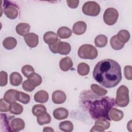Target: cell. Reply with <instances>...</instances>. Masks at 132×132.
Returning a JSON list of instances; mask_svg holds the SVG:
<instances>
[{
    "label": "cell",
    "instance_id": "14",
    "mask_svg": "<svg viewBox=\"0 0 132 132\" xmlns=\"http://www.w3.org/2000/svg\"><path fill=\"white\" fill-rule=\"evenodd\" d=\"M87 29V25L83 21H78L75 23L73 26L72 31L77 35H81L84 34Z\"/></svg>",
    "mask_w": 132,
    "mask_h": 132
},
{
    "label": "cell",
    "instance_id": "6",
    "mask_svg": "<svg viewBox=\"0 0 132 132\" xmlns=\"http://www.w3.org/2000/svg\"><path fill=\"white\" fill-rule=\"evenodd\" d=\"M82 12L91 16H96L100 12L101 8L99 4L94 1H88L84 4L82 7Z\"/></svg>",
    "mask_w": 132,
    "mask_h": 132
},
{
    "label": "cell",
    "instance_id": "35",
    "mask_svg": "<svg viewBox=\"0 0 132 132\" xmlns=\"http://www.w3.org/2000/svg\"><path fill=\"white\" fill-rule=\"evenodd\" d=\"M94 124H98L102 126L105 130L108 129L110 126V122L108 120L104 118H99L96 119Z\"/></svg>",
    "mask_w": 132,
    "mask_h": 132
},
{
    "label": "cell",
    "instance_id": "18",
    "mask_svg": "<svg viewBox=\"0 0 132 132\" xmlns=\"http://www.w3.org/2000/svg\"><path fill=\"white\" fill-rule=\"evenodd\" d=\"M30 26L26 23H20L17 25L15 28L16 32L20 36H25L29 32Z\"/></svg>",
    "mask_w": 132,
    "mask_h": 132
},
{
    "label": "cell",
    "instance_id": "2",
    "mask_svg": "<svg viewBox=\"0 0 132 132\" xmlns=\"http://www.w3.org/2000/svg\"><path fill=\"white\" fill-rule=\"evenodd\" d=\"M100 96L90 91H85L80 95V100L93 119L104 118L111 120L109 112L115 105L114 100L108 96Z\"/></svg>",
    "mask_w": 132,
    "mask_h": 132
},
{
    "label": "cell",
    "instance_id": "7",
    "mask_svg": "<svg viewBox=\"0 0 132 132\" xmlns=\"http://www.w3.org/2000/svg\"><path fill=\"white\" fill-rule=\"evenodd\" d=\"M119 13L117 9L113 8H108L104 12L103 19L104 22L108 25H113L117 21Z\"/></svg>",
    "mask_w": 132,
    "mask_h": 132
},
{
    "label": "cell",
    "instance_id": "23",
    "mask_svg": "<svg viewBox=\"0 0 132 132\" xmlns=\"http://www.w3.org/2000/svg\"><path fill=\"white\" fill-rule=\"evenodd\" d=\"M57 35L60 39H68L72 35L71 30L68 27L62 26L57 30Z\"/></svg>",
    "mask_w": 132,
    "mask_h": 132
},
{
    "label": "cell",
    "instance_id": "22",
    "mask_svg": "<svg viewBox=\"0 0 132 132\" xmlns=\"http://www.w3.org/2000/svg\"><path fill=\"white\" fill-rule=\"evenodd\" d=\"M18 90L15 89H9L7 90L4 95V100L8 103H12L15 102L16 100L15 98V94Z\"/></svg>",
    "mask_w": 132,
    "mask_h": 132
},
{
    "label": "cell",
    "instance_id": "11",
    "mask_svg": "<svg viewBox=\"0 0 132 132\" xmlns=\"http://www.w3.org/2000/svg\"><path fill=\"white\" fill-rule=\"evenodd\" d=\"M52 99L54 103L56 104H61L65 101L67 96L65 93L62 91L56 90L52 94Z\"/></svg>",
    "mask_w": 132,
    "mask_h": 132
},
{
    "label": "cell",
    "instance_id": "27",
    "mask_svg": "<svg viewBox=\"0 0 132 132\" xmlns=\"http://www.w3.org/2000/svg\"><path fill=\"white\" fill-rule=\"evenodd\" d=\"M15 98L17 101L24 104H27L30 100V97L29 95L24 92L18 91H17L16 93Z\"/></svg>",
    "mask_w": 132,
    "mask_h": 132
},
{
    "label": "cell",
    "instance_id": "37",
    "mask_svg": "<svg viewBox=\"0 0 132 132\" xmlns=\"http://www.w3.org/2000/svg\"><path fill=\"white\" fill-rule=\"evenodd\" d=\"M8 82V75L7 73L3 71L0 73V86L4 87L7 84Z\"/></svg>",
    "mask_w": 132,
    "mask_h": 132
},
{
    "label": "cell",
    "instance_id": "40",
    "mask_svg": "<svg viewBox=\"0 0 132 132\" xmlns=\"http://www.w3.org/2000/svg\"><path fill=\"white\" fill-rule=\"evenodd\" d=\"M9 106L8 103L6 102L4 98L0 100V110L1 112H7L9 111Z\"/></svg>",
    "mask_w": 132,
    "mask_h": 132
},
{
    "label": "cell",
    "instance_id": "43",
    "mask_svg": "<svg viewBox=\"0 0 132 132\" xmlns=\"http://www.w3.org/2000/svg\"><path fill=\"white\" fill-rule=\"evenodd\" d=\"M43 131H54V129H52V127H45L43 130Z\"/></svg>",
    "mask_w": 132,
    "mask_h": 132
},
{
    "label": "cell",
    "instance_id": "3",
    "mask_svg": "<svg viewBox=\"0 0 132 132\" xmlns=\"http://www.w3.org/2000/svg\"><path fill=\"white\" fill-rule=\"evenodd\" d=\"M114 102L115 104L120 107H125L128 105L129 102V90L126 86L121 85L118 88Z\"/></svg>",
    "mask_w": 132,
    "mask_h": 132
},
{
    "label": "cell",
    "instance_id": "34",
    "mask_svg": "<svg viewBox=\"0 0 132 132\" xmlns=\"http://www.w3.org/2000/svg\"><path fill=\"white\" fill-rule=\"evenodd\" d=\"M37 121L40 125L47 124L51 121V117L48 113L46 112L45 114L38 117L37 118Z\"/></svg>",
    "mask_w": 132,
    "mask_h": 132
},
{
    "label": "cell",
    "instance_id": "1",
    "mask_svg": "<svg viewBox=\"0 0 132 132\" xmlns=\"http://www.w3.org/2000/svg\"><path fill=\"white\" fill-rule=\"evenodd\" d=\"M93 76L94 79L103 87L113 88L122 79L121 68L116 61L105 59L99 61L95 66Z\"/></svg>",
    "mask_w": 132,
    "mask_h": 132
},
{
    "label": "cell",
    "instance_id": "31",
    "mask_svg": "<svg viewBox=\"0 0 132 132\" xmlns=\"http://www.w3.org/2000/svg\"><path fill=\"white\" fill-rule=\"evenodd\" d=\"M90 71L89 65L86 63L81 62L77 66V72L81 76H86L88 74Z\"/></svg>",
    "mask_w": 132,
    "mask_h": 132
},
{
    "label": "cell",
    "instance_id": "28",
    "mask_svg": "<svg viewBox=\"0 0 132 132\" xmlns=\"http://www.w3.org/2000/svg\"><path fill=\"white\" fill-rule=\"evenodd\" d=\"M116 36L118 39L124 44L127 42L130 38V34L129 31L125 29L120 30Z\"/></svg>",
    "mask_w": 132,
    "mask_h": 132
},
{
    "label": "cell",
    "instance_id": "33",
    "mask_svg": "<svg viewBox=\"0 0 132 132\" xmlns=\"http://www.w3.org/2000/svg\"><path fill=\"white\" fill-rule=\"evenodd\" d=\"M90 87L92 92L97 95L104 96L107 93V91L106 89L97 84H92Z\"/></svg>",
    "mask_w": 132,
    "mask_h": 132
},
{
    "label": "cell",
    "instance_id": "20",
    "mask_svg": "<svg viewBox=\"0 0 132 132\" xmlns=\"http://www.w3.org/2000/svg\"><path fill=\"white\" fill-rule=\"evenodd\" d=\"M10 84L13 86H18L20 85L23 81V78L21 75L18 72H14L11 73L9 77Z\"/></svg>",
    "mask_w": 132,
    "mask_h": 132
},
{
    "label": "cell",
    "instance_id": "19",
    "mask_svg": "<svg viewBox=\"0 0 132 132\" xmlns=\"http://www.w3.org/2000/svg\"><path fill=\"white\" fill-rule=\"evenodd\" d=\"M48 94L44 90H40L34 95V100L36 102L44 103L48 100Z\"/></svg>",
    "mask_w": 132,
    "mask_h": 132
},
{
    "label": "cell",
    "instance_id": "32",
    "mask_svg": "<svg viewBox=\"0 0 132 132\" xmlns=\"http://www.w3.org/2000/svg\"><path fill=\"white\" fill-rule=\"evenodd\" d=\"M59 128L63 131L71 132L73 130V125L70 121H64L60 123Z\"/></svg>",
    "mask_w": 132,
    "mask_h": 132
},
{
    "label": "cell",
    "instance_id": "8",
    "mask_svg": "<svg viewBox=\"0 0 132 132\" xmlns=\"http://www.w3.org/2000/svg\"><path fill=\"white\" fill-rule=\"evenodd\" d=\"M4 12L8 18L14 19L19 14L18 7L9 1H4Z\"/></svg>",
    "mask_w": 132,
    "mask_h": 132
},
{
    "label": "cell",
    "instance_id": "17",
    "mask_svg": "<svg viewBox=\"0 0 132 132\" xmlns=\"http://www.w3.org/2000/svg\"><path fill=\"white\" fill-rule=\"evenodd\" d=\"M124 116L123 111L116 108H112L109 112V117L111 120L119 121L121 120Z\"/></svg>",
    "mask_w": 132,
    "mask_h": 132
},
{
    "label": "cell",
    "instance_id": "21",
    "mask_svg": "<svg viewBox=\"0 0 132 132\" xmlns=\"http://www.w3.org/2000/svg\"><path fill=\"white\" fill-rule=\"evenodd\" d=\"M27 80L30 84L35 87L39 86L42 81L41 76L36 73H32L27 77Z\"/></svg>",
    "mask_w": 132,
    "mask_h": 132
},
{
    "label": "cell",
    "instance_id": "41",
    "mask_svg": "<svg viewBox=\"0 0 132 132\" xmlns=\"http://www.w3.org/2000/svg\"><path fill=\"white\" fill-rule=\"evenodd\" d=\"M78 0H68L67 1V4L69 7L72 9H75L77 7L79 4Z\"/></svg>",
    "mask_w": 132,
    "mask_h": 132
},
{
    "label": "cell",
    "instance_id": "29",
    "mask_svg": "<svg viewBox=\"0 0 132 132\" xmlns=\"http://www.w3.org/2000/svg\"><path fill=\"white\" fill-rule=\"evenodd\" d=\"M107 37L104 35H99L97 36L94 39L95 45L98 47H105L107 45Z\"/></svg>",
    "mask_w": 132,
    "mask_h": 132
},
{
    "label": "cell",
    "instance_id": "4",
    "mask_svg": "<svg viewBox=\"0 0 132 132\" xmlns=\"http://www.w3.org/2000/svg\"><path fill=\"white\" fill-rule=\"evenodd\" d=\"M98 55L97 49L92 45L89 44H83L80 46L78 50V55L84 59H94Z\"/></svg>",
    "mask_w": 132,
    "mask_h": 132
},
{
    "label": "cell",
    "instance_id": "5",
    "mask_svg": "<svg viewBox=\"0 0 132 132\" xmlns=\"http://www.w3.org/2000/svg\"><path fill=\"white\" fill-rule=\"evenodd\" d=\"M48 47L52 53L63 55H68L71 50L70 44L66 42H62L60 39H58L54 44L48 45Z\"/></svg>",
    "mask_w": 132,
    "mask_h": 132
},
{
    "label": "cell",
    "instance_id": "38",
    "mask_svg": "<svg viewBox=\"0 0 132 132\" xmlns=\"http://www.w3.org/2000/svg\"><path fill=\"white\" fill-rule=\"evenodd\" d=\"M22 87H23V89L25 91H26L27 92H31L35 89L36 87H35V86H32L31 84H30L29 83V82L27 79L23 82Z\"/></svg>",
    "mask_w": 132,
    "mask_h": 132
},
{
    "label": "cell",
    "instance_id": "13",
    "mask_svg": "<svg viewBox=\"0 0 132 132\" xmlns=\"http://www.w3.org/2000/svg\"><path fill=\"white\" fill-rule=\"evenodd\" d=\"M43 38L44 42L48 44V45L54 44L59 39L57 35L52 31L46 32L44 34Z\"/></svg>",
    "mask_w": 132,
    "mask_h": 132
},
{
    "label": "cell",
    "instance_id": "30",
    "mask_svg": "<svg viewBox=\"0 0 132 132\" xmlns=\"http://www.w3.org/2000/svg\"><path fill=\"white\" fill-rule=\"evenodd\" d=\"M110 43L111 47L114 50H120L124 46V44L121 42L118 39L116 35L111 37L110 40Z\"/></svg>",
    "mask_w": 132,
    "mask_h": 132
},
{
    "label": "cell",
    "instance_id": "16",
    "mask_svg": "<svg viewBox=\"0 0 132 132\" xmlns=\"http://www.w3.org/2000/svg\"><path fill=\"white\" fill-rule=\"evenodd\" d=\"M73 61L70 57H66L61 59L59 62L60 69L64 72L68 71L73 67Z\"/></svg>",
    "mask_w": 132,
    "mask_h": 132
},
{
    "label": "cell",
    "instance_id": "9",
    "mask_svg": "<svg viewBox=\"0 0 132 132\" xmlns=\"http://www.w3.org/2000/svg\"><path fill=\"white\" fill-rule=\"evenodd\" d=\"M24 40L27 45L31 48L36 47L39 43L38 36L33 32L28 33L24 36Z\"/></svg>",
    "mask_w": 132,
    "mask_h": 132
},
{
    "label": "cell",
    "instance_id": "26",
    "mask_svg": "<svg viewBox=\"0 0 132 132\" xmlns=\"http://www.w3.org/2000/svg\"><path fill=\"white\" fill-rule=\"evenodd\" d=\"M46 112V109L45 107L42 104H37L34 105L32 108V114L38 117L41 116Z\"/></svg>",
    "mask_w": 132,
    "mask_h": 132
},
{
    "label": "cell",
    "instance_id": "25",
    "mask_svg": "<svg viewBox=\"0 0 132 132\" xmlns=\"http://www.w3.org/2000/svg\"><path fill=\"white\" fill-rule=\"evenodd\" d=\"M23 107L20 104L15 102L10 103L9 106V111L12 114L19 115L23 112Z\"/></svg>",
    "mask_w": 132,
    "mask_h": 132
},
{
    "label": "cell",
    "instance_id": "36",
    "mask_svg": "<svg viewBox=\"0 0 132 132\" xmlns=\"http://www.w3.org/2000/svg\"><path fill=\"white\" fill-rule=\"evenodd\" d=\"M21 71L24 76L26 77H28V76L31 74L32 73L35 72L34 69L30 65H24L21 69Z\"/></svg>",
    "mask_w": 132,
    "mask_h": 132
},
{
    "label": "cell",
    "instance_id": "12",
    "mask_svg": "<svg viewBox=\"0 0 132 132\" xmlns=\"http://www.w3.org/2000/svg\"><path fill=\"white\" fill-rule=\"evenodd\" d=\"M1 128H5L4 131H11L10 129V120L11 118H14V117L11 116L9 114H2L1 113Z\"/></svg>",
    "mask_w": 132,
    "mask_h": 132
},
{
    "label": "cell",
    "instance_id": "15",
    "mask_svg": "<svg viewBox=\"0 0 132 132\" xmlns=\"http://www.w3.org/2000/svg\"><path fill=\"white\" fill-rule=\"evenodd\" d=\"M53 115L56 119L61 120L68 118L69 111L64 108H58L54 110Z\"/></svg>",
    "mask_w": 132,
    "mask_h": 132
},
{
    "label": "cell",
    "instance_id": "10",
    "mask_svg": "<svg viewBox=\"0 0 132 132\" xmlns=\"http://www.w3.org/2000/svg\"><path fill=\"white\" fill-rule=\"evenodd\" d=\"M24 127V121L21 118H14L10 122L11 131H19L23 129Z\"/></svg>",
    "mask_w": 132,
    "mask_h": 132
},
{
    "label": "cell",
    "instance_id": "39",
    "mask_svg": "<svg viewBox=\"0 0 132 132\" xmlns=\"http://www.w3.org/2000/svg\"><path fill=\"white\" fill-rule=\"evenodd\" d=\"M132 68L130 65H126L124 67V75L125 78L128 80L132 79V74H131Z\"/></svg>",
    "mask_w": 132,
    "mask_h": 132
},
{
    "label": "cell",
    "instance_id": "24",
    "mask_svg": "<svg viewBox=\"0 0 132 132\" xmlns=\"http://www.w3.org/2000/svg\"><path fill=\"white\" fill-rule=\"evenodd\" d=\"M17 44L16 39L11 37H8L4 39L3 41V46L7 50H10L14 48Z\"/></svg>",
    "mask_w": 132,
    "mask_h": 132
},
{
    "label": "cell",
    "instance_id": "42",
    "mask_svg": "<svg viewBox=\"0 0 132 132\" xmlns=\"http://www.w3.org/2000/svg\"><path fill=\"white\" fill-rule=\"evenodd\" d=\"M105 129L102 126L98 124H94V125L90 129V131H104Z\"/></svg>",
    "mask_w": 132,
    "mask_h": 132
}]
</instances>
